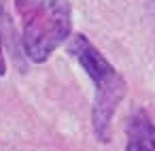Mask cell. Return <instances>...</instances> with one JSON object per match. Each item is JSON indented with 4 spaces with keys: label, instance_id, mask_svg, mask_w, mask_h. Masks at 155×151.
Wrapping results in <instances>:
<instances>
[{
    "label": "cell",
    "instance_id": "cell-1",
    "mask_svg": "<svg viewBox=\"0 0 155 151\" xmlns=\"http://www.w3.org/2000/svg\"><path fill=\"white\" fill-rule=\"evenodd\" d=\"M68 53L79 62L94 83V104H91V128L98 143H110L113 117L127 94V83L123 75L104 58V53L85 36L74 34L68 43Z\"/></svg>",
    "mask_w": 155,
    "mask_h": 151
},
{
    "label": "cell",
    "instance_id": "cell-2",
    "mask_svg": "<svg viewBox=\"0 0 155 151\" xmlns=\"http://www.w3.org/2000/svg\"><path fill=\"white\" fill-rule=\"evenodd\" d=\"M21 22V45L30 62L43 64L72 34L70 0H13Z\"/></svg>",
    "mask_w": 155,
    "mask_h": 151
},
{
    "label": "cell",
    "instance_id": "cell-4",
    "mask_svg": "<svg viewBox=\"0 0 155 151\" xmlns=\"http://www.w3.org/2000/svg\"><path fill=\"white\" fill-rule=\"evenodd\" d=\"M7 75V62H5V53H2V36H0V77Z\"/></svg>",
    "mask_w": 155,
    "mask_h": 151
},
{
    "label": "cell",
    "instance_id": "cell-3",
    "mask_svg": "<svg viewBox=\"0 0 155 151\" xmlns=\"http://www.w3.org/2000/svg\"><path fill=\"white\" fill-rule=\"evenodd\" d=\"M125 151H155V121L147 111H136L125 123Z\"/></svg>",
    "mask_w": 155,
    "mask_h": 151
}]
</instances>
